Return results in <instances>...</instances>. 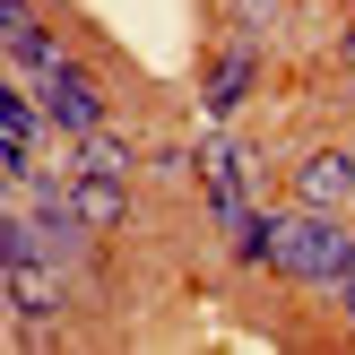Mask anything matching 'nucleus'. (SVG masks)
<instances>
[{
	"label": "nucleus",
	"mask_w": 355,
	"mask_h": 355,
	"mask_svg": "<svg viewBox=\"0 0 355 355\" xmlns=\"http://www.w3.org/2000/svg\"><path fill=\"white\" fill-rule=\"evenodd\" d=\"M269 269L338 295V277L355 269V234L338 225V208H286V217H269Z\"/></svg>",
	"instance_id": "f257e3e1"
},
{
	"label": "nucleus",
	"mask_w": 355,
	"mask_h": 355,
	"mask_svg": "<svg viewBox=\"0 0 355 355\" xmlns=\"http://www.w3.org/2000/svg\"><path fill=\"white\" fill-rule=\"evenodd\" d=\"M61 200L78 225H96V234H113V225H130V182H113V173H61Z\"/></svg>",
	"instance_id": "f03ea898"
},
{
	"label": "nucleus",
	"mask_w": 355,
	"mask_h": 355,
	"mask_svg": "<svg viewBox=\"0 0 355 355\" xmlns=\"http://www.w3.org/2000/svg\"><path fill=\"white\" fill-rule=\"evenodd\" d=\"M35 96H44V113H52V130H61V139H78V130H104V96H96V78H87L78 61H69L61 78H44Z\"/></svg>",
	"instance_id": "7ed1b4c3"
},
{
	"label": "nucleus",
	"mask_w": 355,
	"mask_h": 355,
	"mask_svg": "<svg viewBox=\"0 0 355 355\" xmlns=\"http://www.w3.org/2000/svg\"><path fill=\"white\" fill-rule=\"evenodd\" d=\"M355 200V148H312L295 165V208H347Z\"/></svg>",
	"instance_id": "20e7f679"
},
{
	"label": "nucleus",
	"mask_w": 355,
	"mask_h": 355,
	"mask_svg": "<svg viewBox=\"0 0 355 355\" xmlns=\"http://www.w3.org/2000/svg\"><path fill=\"white\" fill-rule=\"evenodd\" d=\"M243 96H252V35H225V52L208 61V78H200V113L225 121Z\"/></svg>",
	"instance_id": "39448f33"
},
{
	"label": "nucleus",
	"mask_w": 355,
	"mask_h": 355,
	"mask_svg": "<svg viewBox=\"0 0 355 355\" xmlns=\"http://www.w3.org/2000/svg\"><path fill=\"white\" fill-rule=\"evenodd\" d=\"M0 52H9V69H17L26 87H44V78H61V69H69V44H61L52 26H26V35H9Z\"/></svg>",
	"instance_id": "423d86ee"
},
{
	"label": "nucleus",
	"mask_w": 355,
	"mask_h": 355,
	"mask_svg": "<svg viewBox=\"0 0 355 355\" xmlns=\"http://www.w3.org/2000/svg\"><path fill=\"white\" fill-rule=\"evenodd\" d=\"M69 165H78V173H113V182H130L139 148L113 130V121H104V130H78V139H69Z\"/></svg>",
	"instance_id": "0eeeda50"
},
{
	"label": "nucleus",
	"mask_w": 355,
	"mask_h": 355,
	"mask_svg": "<svg viewBox=\"0 0 355 355\" xmlns=\"http://www.w3.org/2000/svg\"><path fill=\"white\" fill-rule=\"evenodd\" d=\"M35 26V0H0V44H9V35H26Z\"/></svg>",
	"instance_id": "6e6552de"
},
{
	"label": "nucleus",
	"mask_w": 355,
	"mask_h": 355,
	"mask_svg": "<svg viewBox=\"0 0 355 355\" xmlns=\"http://www.w3.org/2000/svg\"><path fill=\"white\" fill-rule=\"evenodd\" d=\"M338 69L355 78V17H347V35H338Z\"/></svg>",
	"instance_id": "1a4fd4ad"
},
{
	"label": "nucleus",
	"mask_w": 355,
	"mask_h": 355,
	"mask_svg": "<svg viewBox=\"0 0 355 355\" xmlns=\"http://www.w3.org/2000/svg\"><path fill=\"white\" fill-rule=\"evenodd\" d=\"M338 304H347V321H355V269H347V277H338Z\"/></svg>",
	"instance_id": "9d476101"
}]
</instances>
